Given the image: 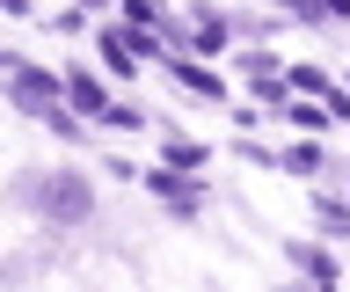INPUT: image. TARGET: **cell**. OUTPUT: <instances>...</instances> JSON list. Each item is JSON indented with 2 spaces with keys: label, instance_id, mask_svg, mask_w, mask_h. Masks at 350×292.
I'll return each instance as SVG.
<instances>
[{
  "label": "cell",
  "instance_id": "4",
  "mask_svg": "<svg viewBox=\"0 0 350 292\" xmlns=\"http://www.w3.org/2000/svg\"><path fill=\"white\" fill-rule=\"evenodd\" d=\"M66 95H73V103H81V110L109 117V95H103V81H95V73H73V81H66Z\"/></svg>",
  "mask_w": 350,
  "mask_h": 292
},
{
  "label": "cell",
  "instance_id": "2",
  "mask_svg": "<svg viewBox=\"0 0 350 292\" xmlns=\"http://www.w3.org/2000/svg\"><path fill=\"white\" fill-rule=\"evenodd\" d=\"M8 103H15V110H29L37 124H51L59 139L81 132V124L66 117V103H59V73H44V66H15V59H8Z\"/></svg>",
  "mask_w": 350,
  "mask_h": 292
},
{
  "label": "cell",
  "instance_id": "3",
  "mask_svg": "<svg viewBox=\"0 0 350 292\" xmlns=\"http://www.w3.org/2000/svg\"><path fill=\"white\" fill-rule=\"evenodd\" d=\"M284 263L306 270V278H321V285H336V256H328V248H314V241H292V248H284Z\"/></svg>",
  "mask_w": 350,
  "mask_h": 292
},
{
  "label": "cell",
  "instance_id": "7",
  "mask_svg": "<svg viewBox=\"0 0 350 292\" xmlns=\"http://www.w3.org/2000/svg\"><path fill=\"white\" fill-rule=\"evenodd\" d=\"M321 226H328V234H350V212H343L336 198H328V204H321Z\"/></svg>",
  "mask_w": 350,
  "mask_h": 292
},
{
  "label": "cell",
  "instance_id": "1",
  "mask_svg": "<svg viewBox=\"0 0 350 292\" xmlns=\"http://www.w3.org/2000/svg\"><path fill=\"white\" fill-rule=\"evenodd\" d=\"M15 198L29 204L44 226H88V220H95V183L66 176V168H22Z\"/></svg>",
  "mask_w": 350,
  "mask_h": 292
},
{
  "label": "cell",
  "instance_id": "5",
  "mask_svg": "<svg viewBox=\"0 0 350 292\" xmlns=\"http://www.w3.org/2000/svg\"><path fill=\"white\" fill-rule=\"evenodd\" d=\"M175 73H183V81H190L197 95H219V81H212V73H204V66H190V59H175Z\"/></svg>",
  "mask_w": 350,
  "mask_h": 292
},
{
  "label": "cell",
  "instance_id": "6",
  "mask_svg": "<svg viewBox=\"0 0 350 292\" xmlns=\"http://www.w3.org/2000/svg\"><path fill=\"white\" fill-rule=\"evenodd\" d=\"M204 161V146H190V139H168V168H197Z\"/></svg>",
  "mask_w": 350,
  "mask_h": 292
}]
</instances>
